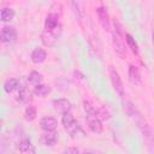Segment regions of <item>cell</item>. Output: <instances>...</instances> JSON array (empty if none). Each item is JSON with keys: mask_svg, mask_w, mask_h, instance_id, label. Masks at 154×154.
Wrapping results in <instances>:
<instances>
[{"mask_svg": "<svg viewBox=\"0 0 154 154\" xmlns=\"http://www.w3.org/2000/svg\"><path fill=\"white\" fill-rule=\"evenodd\" d=\"M124 37H125V35H124L122 24L117 19H113L112 43H113V48H114L116 54L122 59H125V57H126V45H125Z\"/></svg>", "mask_w": 154, "mask_h": 154, "instance_id": "1", "label": "cell"}, {"mask_svg": "<svg viewBox=\"0 0 154 154\" xmlns=\"http://www.w3.org/2000/svg\"><path fill=\"white\" fill-rule=\"evenodd\" d=\"M61 30H63L61 24L58 25L54 29H49V30L48 29H43V31L41 34V41H42L43 46H46V47H53L57 43L58 38L60 37Z\"/></svg>", "mask_w": 154, "mask_h": 154, "instance_id": "2", "label": "cell"}, {"mask_svg": "<svg viewBox=\"0 0 154 154\" xmlns=\"http://www.w3.org/2000/svg\"><path fill=\"white\" fill-rule=\"evenodd\" d=\"M61 123H63L64 129H65L71 136H75V135H77V134L81 131V128H79L78 123L75 120V118H73V116H72V113H71L70 111L63 113Z\"/></svg>", "mask_w": 154, "mask_h": 154, "instance_id": "3", "label": "cell"}, {"mask_svg": "<svg viewBox=\"0 0 154 154\" xmlns=\"http://www.w3.org/2000/svg\"><path fill=\"white\" fill-rule=\"evenodd\" d=\"M108 73H109V79H111V83H112L113 89L116 90V93L119 96H123L124 95V87H123V82H122V78H120L118 71L113 66H109Z\"/></svg>", "mask_w": 154, "mask_h": 154, "instance_id": "4", "label": "cell"}, {"mask_svg": "<svg viewBox=\"0 0 154 154\" xmlns=\"http://www.w3.org/2000/svg\"><path fill=\"white\" fill-rule=\"evenodd\" d=\"M96 16H97L99 23L102 26V29L105 31H111L112 30V23H111V18H109V14H108L107 10L102 6L97 7L96 8Z\"/></svg>", "mask_w": 154, "mask_h": 154, "instance_id": "5", "label": "cell"}, {"mask_svg": "<svg viewBox=\"0 0 154 154\" xmlns=\"http://www.w3.org/2000/svg\"><path fill=\"white\" fill-rule=\"evenodd\" d=\"M18 37V34H17V30L11 26V25H5L2 29H1V34H0V40L1 42L4 43H12L17 40Z\"/></svg>", "mask_w": 154, "mask_h": 154, "instance_id": "6", "label": "cell"}, {"mask_svg": "<svg viewBox=\"0 0 154 154\" xmlns=\"http://www.w3.org/2000/svg\"><path fill=\"white\" fill-rule=\"evenodd\" d=\"M87 123H88V128L91 132H94V134H101L102 132V123L97 116L87 117Z\"/></svg>", "mask_w": 154, "mask_h": 154, "instance_id": "7", "label": "cell"}, {"mask_svg": "<svg viewBox=\"0 0 154 154\" xmlns=\"http://www.w3.org/2000/svg\"><path fill=\"white\" fill-rule=\"evenodd\" d=\"M40 126L43 131H55L58 126V120L53 117H43L40 120Z\"/></svg>", "mask_w": 154, "mask_h": 154, "instance_id": "8", "label": "cell"}, {"mask_svg": "<svg viewBox=\"0 0 154 154\" xmlns=\"http://www.w3.org/2000/svg\"><path fill=\"white\" fill-rule=\"evenodd\" d=\"M59 140V136L55 131H45L41 136V142L47 147H53Z\"/></svg>", "mask_w": 154, "mask_h": 154, "instance_id": "9", "label": "cell"}, {"mask_svg": "<svg viewBox=\"0 0 154 154\" xmlns=\"http://www.w3.org/2000/svg\"><path fill=\"white\" fill-rule=\"evenodd\" d=\"M53 108L59 113H65L71 109V102L66 99H57L53 101Z\"/></svg>", "mask_w": 154, "mask_h": 154, "instance_id": "10", "label": "cell"}, {"mask_svg": "<svg viewBox=\"0 0 154 154\" xmlns=\"http://www.w3.org/2000/svg\"><path fill=\"white\" fill-rule=\"evenodd\" d=\"M128 76H129V81L134 84V85H140L141 84V73L138 67L130 65L129 66V71H128Z\"/></svg>", "mask_w": 154, "mask_h": 154, "instance_id": "11", "label": "cell"}, {"mask_svg": "<svg viewBox=\"0 0 154 154\" xmlns=\"http://www.w3.org/2000/svg\"><path fill=\"white\" fill-rule=\"evenodd\" d=\"M47 58V52L43 48H35L31 53V61L35 64H41L46 60Z\"/></svg>", "mask_w": 154, "mask_h": 154, "instance_id": "12", "label": "cell"}, {"mask_svg": "<svg viewBox=\"0 0 154 154\" xmlns=\"http://www.w3.org/2000/svg\"><path fill=\"white\" fill-rule=\"evenodd\" d=\"M19 89H20V82H19V79H17V78H10V79H7V81L4 83V90H5L7 94L13 93V91L19 90Z\"/></svg>", "mask_w": 154, "mask_h": 154, "instance_id": "13", "label": "cell"}, {"mask_svg": "<svg viewBox=\"0 0 154 154\" xmlns=\"http://www.w3.org/2000/svg\"><path fill=\"white\" fill-rule=\"evenodd\" d=\"M18 149L20 153H25V154L35 153V147H34V144H31V141L29 138H23L18 144Z\"/></svg>", "mask_w": 154, "mask_h": 154, "instance_id": "14", "label": "cell"}, {"mask_svg": "<svg viewBox=\"0 0 154 154\" xmlns=\"http://www.w3.org/2000/svg\"><path fill=\"white\" fill-rule=\"evenodd\" d=\"M71 5L73 8V12L76 14V17L78 19H81L83 17L84 13V2L83 0H71Z\"/></svg>", "mask_w": 154, "mask_h": 154, "instance_id": "15", "label": "cell"}, {"mask_svg": "<svg viewBox=\"0 0 154 154\" xmlns=\"http://www.w3.org/2000/svg\"><path fill=\"white\" fill-rule=\"evenodd\" d=\"M31 99V91L26 87H20V89L17 93V100L20 102H28Z\"/></svg>", "mask_w": 154, "mask_h": 154, "instance_id": "16", "label": "cell"}, {"mask_svg": "<svg viewBox=\"0 0 154 154\" xmlns=\"http://www.w3.org/2000/svg\"><path fill=\"white\" fill-rule=\"evenodd\" d=\"M51 93V88L46 84H36L35 88H34V94L36 96H40V97H46L48 94Z\"/></svg>", "mask_w": 154, "mask_h": 154, "instance_id": "17", "label": "cell"}, {"mask_svg": "<svg viewBox=\"0 0 154 154\" xmlns=\"http://www.w3.org/2000/svg\"><path fill=\"white\" fill-rule=\"evenodd\" d=\"M14 17V10L11 7H4L0 13V18L2 22H11Z\"/></svg>", "mask_w": 154, "mask_h": 154, "instance_id": "18", "label": "cell"}, {"mask_svg": "<svg viewBox=\"0 0 154 154\" xmlns=\"http://www.w3.org/2000/svg\"><path fill=\"white\" fill-rule=\"evenodd\" d=\"M125 42H126V45H128V47L132 51V53L134 54H138V46H137V43H136V41H135V38L130 35V34H125Z\"/></svg>", "mask_w": 154, "mask_h": 154, "instance_id": "19", "label": "cell"}, {"mask_svg": "<svg viewBox=\"0 0 154 154\" xmlns=\"http://www.w3.org/2000/svg\"><path fill=\"white\" fill-rule=\"evenodd\" d=\"M83 108H84V112L87 114V117H90V116H97V109L95 108V106L88 101V100H84L83 101Z\"/></svg>", "mask_w": 154, "mask_h": 154, "instance_id": "20", "label": "cell"}, {"mask_svg": "<svg viewBox=\"0 0 154 154\" xmlns=\"http://www.w3.org/2000/svg\"><path fill=\"white\" fill-rule=\"evenodd\" d=\"M36 116H37L36 107L29 105V106L25 108V111H24V118H25V120H28V122H32V120L36 118Z\"/></svg>", "mask_w": 154, "mask_h": 154, "instance_id": "21", "label": "cell"}, {"mask_svg": "<svg viewBox=\"0 0 154 154\" xmlns=\"http://www.w3.org/2000/svg\"><path fill=\"white\" fill-rule=\"evenodd\" d=\"M28 79H29V82L32 83L34 85L40 84L41 81H42V75H41L40 72H37V71H31L30 75H29V77H28Z\"/></svg>", "mask_w": 154, "mask_h": 154, "instance_id": "22", "label": "cell"}, {"mask_svg": "<svg viewBox=\"0 0 154 154\" xmlns=\"http://www.w3.org/2000/svg\"><path fill=\"white\" fill-rule=\"evenodd\" d=\"M97 117L102 120H107V119H109V113L105 107H101L97 109Z\"/></svg>", "mask_w": 154, "mask_h": 154, "instance_id": "23", "label": "cell"}, {"mask_svg": "<svg viewBox=\"0 0 154 154\" xmlns=\"http://www.w3.org/2000/svg\"><path fill=\"white\" fill-rule=\"evenodd\" d=\"M63 153H67V154L73 153V154H77V153H79V149L78 148H66V149L63 150Z\"/></svg>", "mask_w": 154, "mask_h": 154, "instance_id": "24", "label": "cell"}, {"mask_svg": "<svg viewBox=\"0 0 154 154\" xmlns=\"http://www.w3.org/2000/svg\"><path fill=\"white\" fill-rule=\"evenodd\" d=\"M153 43H154V20H153Z\"/></svg>", "mask_w": 154, "mask_h": 154, "instance_id": "25", "label": "cell"}, {"mask_svg": "<svg viewBox=\"0 0 154 154\" xmlns=\"http://www.w3.org/2000/svg\"><path fill=\"white\" fill-rule=\"evenodd\" d=\"M153 150H154V148H153Z\"/></svg>", "mask_w": 154, "mask_h": 154, "instance_id": "26", "label": "cell"}]
</instances>
